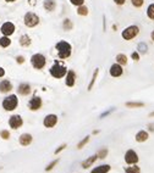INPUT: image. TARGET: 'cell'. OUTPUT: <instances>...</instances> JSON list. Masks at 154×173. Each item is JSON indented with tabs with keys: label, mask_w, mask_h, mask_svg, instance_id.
<instances>
[{
	"label": "cell",
	"mask_w": 154,
	"mask_h": 173,
	"mask_svg": "<svg viewBox=\"0 0 154 173\" xmlns=\"http://www.w3.org/2000/svg\"><path fill=\"white\" fill-rule=\"evenodd\" d=\"M55 49L58 51V57L59 59H67L71 56V53H72V47L70 43H67L66 40H60L55 45Z\"/></svg>",
	"instance_id": "1"
},
{
	"label": "cell",
	"mask_w": 154,
	"mask_h": 173,
	"mask_svg": "<svg viewBox=\"0 0 154 173\" xmlns=\"http://www.w3.org/2000/svg\"><path fill=\"white\" fill-rule=\"evenodd\" d=\"M49 73L53 78H56V79H60V78H64L67 73V68L61 65V63H59L58 61L54 62V65L49 68Z\"/></svg>",
	"instance_id": "2"
},
{
	"label": "cell",
	"mask_w": 154,
	"mask_h": 173,
	"mask_svg": "<svg viewBox=\"0 0 154 173\" xmlns=\"http://www.w3.org/2000/svg\"><path fill=\"white\" fill-rule=\"evenodd\" d=\"M3 108L5 111H13L19 106V99H17L16 94H10L3 100Z\"/></svg>",
	"instance_id": "3"
},
{
	"label": "cell",
	"mask_w": 154,
	"mask_h": 173,
	"mask_svg": "<svg viewBox=\"0 0 154 173\" xmlns=\"http://www.w3.org/2000/svg\"><path fill=\"white\" fill-rule=\"evenodd\" d=\"M31 65L33 66V68H35V70H43V68L45 67V65H47V57H45L43 54H34V55H32V57H31Z\"/></svg>",
	"instance_id": "4"
},
{
	"label": "cell",
	"mask_w": 154,
	"mask_h": 173,
	"mask_svg": "<svg viewBox=\"0 0 154 173\" xmlns=\"http://www.w3.org/2000/svg\"><path fill=\"white\" fill-rule=\"evenodd\" d=\"M138 33H139V28H138V26L132 25V26L126 27V28H125L124 31H122L121 37L124 38L125 40H132L133 38L137 37Z\"/></svg>",
	"instance_id": "5"
},
{
	"label": "cell",
	"mask_w": 154,
	"mask_h": 173,
	"mask_svg": "<svg viewBox=\"0 0 154 173\" xmlns=\"http://www.w3.org/2000/svg\"><path fill=\"white\" fill-rule=\"evenodd\" d=\"M23 22H25L26 27L33 28V27H35L39 23V17H38V15H35L34 12H27L23 17Z\"/></svg>",
	"instance_id": "6"
},
{
	"label": "cell",
	"mask_w": 154,
	"mask_h": 173,
	"mask_svg": "<svg viewBox=\"0 0 154 173\" xmlns=\"http://www.w3.org/2000/svg\"><path fill=\"white\" fill-rule=\"evenodd\" d=\"M124 160H125V162L127 163L129 166H131V165H137L138 161H139V157H138V154L136 152L135 150L130 149V150H127V151L125 152Z\"/></svg>",
	"instance_id": "7"
},
{
	"label": "cell",
	"mask_w": 154,
	"mask_h": 173,
	"mask_svg": "<svg viewBox=\"0 0 154 173\" xmlns=\"http://www.w3.org/2000/svg\"><path fill=\"white\" fill-rule=\"evenodd\" d=\"M58 121H59V118H58L56 115H54V113H49V115H47L44 117L43 126L45 127V128H54V127L58 124Z\"/></svg>",
	"instance_id": "8"
},
{
	"label": "cell",
	"mask_w": 154,
	"mask_h": 173,
	"mask_svg": "<svg viewBox=\"0 0 154 173\" xmlns=\"http://www.w3.org/2000/svg\"><path fill=\"white\" fill-rule=\"evenodd\" d=\"M42 106H43V100L40 96H37V95H34L28 101V108L31 111H38L42 108Z\"/></svg>",
	"instance_id": "9"
},
{
	"label": "cell",
	"mask_w": 154,
	"mask_h": 173,
	"mask_svg": "<svg viewBox=\"0 0 154 173\" xmlns=\"http://www.w3.org/2000/svg\"><path fill=\"white\" fill-rule=\"evenodd\" d=\"M23 124V120L20 115H12L10 118H9V126L12 129H19Z\"/></svg>",
	"instance_id": "10"
},
{
	"label": "cell",
	"mask_w": 154,
	"mask_h": 173,
	"mask_svg": "<svg viewBox=\"0 0 154 173\" xmlns=\"http://www.w3.org/2000/svg\"><path fill=\"white\" fill-rule=\"evenodd\" d=\"M15 25L12 23V22H5V23H3L1 27H0V32L3 33V35H6V37H10L15 33Z\"/></svg>",
	"instance_id": "11"
},
{
	"label": "cell",
	"mask_w": 154,
	"mask_h": 173,
	"mask_svg": "<svg viewBox=\"0 0 154 173\" xmlns=\"http://www.w3.org/2000/svg\"><path fill=\"white\" fill-rule=\"evenodd\" d=\"M109 73H110L111 77H114V78H119V77H121L122 73H124V68H122L121 65H119L117 62H115V63H112V65L110 66Z\"/></svg>",
	"instance_id": "12"
},
{
	"label": "cell",
	"mask_w": 154,
	"mask_h": 173,
	"mask_svg": "<svg viewBox=\"0 0 154 173\" xmlns=\"http://www.w3.org/2000/svg\"><path fill=\"white\" fill-rule=\"evenodd\" d=\"M76 79H77V76L75 73V71L74 70H69V71H67V73L65 76V84L71 88V86L75 85Z\"/></svg>",
	"instance_id": "13"
},
{
	"label": "cell",
	"mask_w": 154,
	"mask_h": 173,
	"mask_svg": "<svg viewBox=\"0 0 154 173\" xmlns=\"http://www.w3.org/2000/svg\"><path fill=\"white\" fill-rule=\"evenodd\" d=\"M32 142H33V136L29 133L21 134L20 138H19V143H20L21 146H28V145L32 144Z\"/></svg>",
	"instance_id": "14"
},
{
	"label": "cell",
	"mask_w": 154,
	"mask_h": 173,
	"mask_svg": "<svg viewBox=\"0 0 154 173\" xmlns=\"http://www.w3.org/2000/svg\"><path fill=\"white\" fill-rule=\"evenodd\" d=\"M31 92H32V88H31V84L29 83H21L17 86V93L22 96H27L29 95Z\"/></svg>",
	"instance_id": "15"
},
{
	"label": "cell",
	"mask_w": 154,
	"mask_h": 173,
	"mask_svg": "<svg viewBox=\"0 0 154 173\" xmlns=\"http://www.w3.org/2000/svg\"><path fill=\"white\" fill-rule=\"evenodd\" d=\"M12 89H13L12 83L9 79H3L1 82H0V93L7 94V93H10Z\"/></svg>",
	"instance_id": "16"
},
{
	"label": "cell",
	"mask_w": 154,
	"mask_h": 173,
	"mask_svg": "<svg viewBox=\"0 0 154 173\" xmlns=\"http://www.w3.org/2000/svg\"><path fill=\"white\" fill-rule=\"evenodd\" d=\"M98 160V156H97V154L96 155H92V156H89L87 157L84 161H82V163H81V167L83 168V170H87V168L89 167H92L94 163H96V161Z\"/></svg>",
	"instance_id": "17"
},
{
	"label": "cell",
	"mask_w": 154,
	"mask_h": 173,
	"mask_svg": "<svg viewBox=\"0 0 154 173\" xmlns=\"http://www.w3.org/2000/svg\"><path fill=\"white\" fill-rule=\"evenodd\" d=\"M111 170V166L110 165H105V163H103V165H99L97 167H94L90 170V173H109Z\"/></svg>",
	"instance_id": "18"
},
{
	"label": "cell",
	"mask_w": 154,
	"mask_h": 173,
	"mask_svg": "<svg viewBox=\"0 0 154 173\" xmlns=\"http://www.w3.org/2000/svg\"><path fill=\"white\" fill-rule=\"evenodd\" d=\"M136 142L137 143H144V142H147L148 138H149V134H148V132L147 130H139L136 133Z\"/></svg>",
	"instance_id": "19"
},
{
	"label": "cell",
	"mask_w": 154,
	"mask_h": 173,
	"mask_svg": "<svg viewBox=\"0 0 154 173\" xmlns=\"http://www.w3.org/2000/svg\"><path fill=\"white\" fill-rule=\"evenodd\" d=\"M43 6H44V9L47 11L52 12V11H54L56 9V1H55V0H44Z\"/></svg>",
	"instance_id": "20"
},
{
	"label": "cell",
	"mask_w": 154,
	"mask_h": 173,
	"mask_svg": "<svg viewBox=\"0 0 154 173\" xmlns=\"http://www.w3.org/2000/svg\"><path fill=\"white\" fill-rule=\"evenodd\" d=\"M19 42H20V45L21 47H23V48H28L29 45H31V38L28 37V34H22L20 39H19Z\"/></svg>",
	"instance_id": "21"
},
{
	"label": "cell",
	"mask_w": 154,
	"mask_h": 173,
	"mask_svg": "<svg viewBox=\"0 0 154 173\" xmlns=\"http://www.w3.org/2000/svg\"><path fill=\"white\" fill-rule=\"evenodd\" d=\"M98 75H99V68H96V70H94V72H93L92 79H90L89 84H88V88H87V90H88V92H90V90L93 89L94 84H96V81H97V77H98Z\"/></svg>",
	"instance_id": "22"
},
{
	"label": "cell",
	"mask_w": 154,
	"mask_h": 173,
	"mask_svg": "<svg viewBox=\"0 0 154 173\" xmlns=\"http://www.w3.org/2000/svg\"><path fill=\"white\" fill-rule=\"evenodd\" d=\"M115 60H116V62L119 63V65H121V66L127 65V56H126L125 54H117L116 57H115Z\"/></svg>",
	"instance_id": "23"
},
{
	"label": "cell",
	"mask_w": 154,
	"mask_h": 173,
	"mask_svg": "<svg viewBox=\"0 0 154 173\" xmlns=\"http://www.w3.org/2000/svg\"><path fill=\"white\" fill-rule=\"evenodd\" d=\"M126 107L129 108H141L144 106V102H141V101H129L125 104Z\"/></svg>",
	"instance_id": "24"
},
{
	"label": "cell",
	"mask_w": 154,
	"mask_h": 173,
	"mask_svg": "<svg viewBox=\"0 0 154 173\" xmlns=\"http://www.w3.org/2000/svg\"><path fill=\"white\" fill-rule=\"evenodd\" d=\"M11 45V39L10 37H6V35H3L1 38H0V47L1 48H7Z\"/></svg>",
	"instance_id": "25"
},
{
	"label": "cell",
	"mask_w": 154,
	"mask_h": 173,
	"mask_svg": "<svg viewBox=\"0 0 154 173\" xmlns=\"http://www.w3.org/2000/svg\"><path fill=\"white\" fill-rule=\"evenodd\" d=\"M108 154H109V150H108V148H102V149H99L98 151H97V156L99 160H104L106 156H108Z\"/></svg>",
	"instance_id": "26"
},
{
	"label": "cell",
	"mask_w": 154,
	"mask_h": 173,
	"mask_svg": "<svg viewBox=\"0 0 154 173\" xmlns=\"http://www.w3.org/2000/svg\"><path fill=\"white\" fill-rule=\"evenodd\" d=\"M125 173H141V168L137 165H131L125 168Z\"/></svg>",
	"instance_id": "27"
},
{
	"label": "cell",
	"mask_w": 154,
	"mask_h": 173,
	"mask_svg": "<svg viewBox=\"0 0 154 173\" xmlns=\"http://www.w3.org/2000/svg\"><path fill=\"white\" fill-rule=\"evenodd\" d=\"M59 162H60V158H55V160H53L50 163H49V165H47V167H45V172H50V171H53L54 168L58 166Z\"/></svg>",
	"instance_id": "28"
},
{
	"label": "cell",
	"mask_w": 154,
	"mask_h": 173,
	"mask_svg": "<svg viewBox=\"0 0 154 173\" xmlns=\"http://www.w3.org/2000/svg\"><path fill=\"white\" fill-rule=\"evenodd\" d=\"M72 27H74V25H72V21L69 20V19H65L64 21H62V29L64 31H71Z\"/></svg>",
	"instance_id": "29"
},
{
	"label": "cell",
	"mask_w": 154,
	"mask_h": 173,
	"mask_svg": "<svg viewBox=\"0 0 154 173\" xmlns=\"http://www.w3.org/2000/svg\"><path fill=\"white\" fill-rule=\"evenodd\" d=\"M89 140H90V136L89 135H87V136H84V138L81 140V142H78L77 143V149L78 150H81V149H83L86 145H87L88 143H89Z\"/></svg>",
	"instance_id": "30"
},
{
	"label": "cell",
	"mask_w": 154,
	"mask_h": 173,
	"mask_svg": "<svg viewBox=\"0 0 154 173\" xmlns=\"http://www.w3.org/2000/svg\"><path fill=\"white\" fill-rule=\"evenodd\" d=\"M77 13L80 16H87L88 15V7L84 5H81V6H77Z\"/></svg>",
	"instance_id": "31"
},
{
	"label": "cell",
	"mask_w": 154,
	"mask_h": 173,
	"mask_svg": "<svg viewBox=\"0 0 154 173\" xmlns=\"http://www.w3.org/2000/svg\"><path fill=\"white\" fill-rule=\"evenodd\" d=\"M147 16L151 20H154V4H151L147 7Z\"/></svg>",
	"instance_id": "32"
},
{
	"label": "cell",
	"mask_w": 154,
	"mask_h": 173,
	"mask_svg": "<svg viewBox=\"0 0 154 173\" xmlns=\"http://www.w3.org/2000/svg\"><path fill=\"white\" fill-rule=\"evenodd\" d=\"M137 49H138V53H141V54H146L147 53V44L146 43H139L138 44V47H137Z\"/></svg>",
	"instance_id": "33"
},
{
	"label": "cell",
	"mask_w": 154,
	"mask_h": 173,
	"mask_svg": "<svg viewBox=\"0 0 154 173\" xmlns=\"http://www.w3.org/2000/svg\"><path fill=\"white\" fill-rule=\"evenodd\" d=\"M0 136H1L4 140H9L10 139V132L6 130V129H3L1 132H0Z\"/></svg>",
	"instance_id": "34"
},
{
	"label": "cell",
	"mask_w": 154,
	"mask_h": 173,
	"mask_svg": "<svg viewBox=\"0 0 154 173\" xmlns=\"http://www.w3.org/2000/svg\"><path fill=\"white\" fill-rule=\"evenodd\" d=\"M131 4H132L135 7H142L143 4H144V0H131Z\"/></svg>",
	"instance_id": "35"
},
{
	"label": "cell",
	"mask_w": 154,
	"mask_h": 173,
	"mask_svg": "<svg viewBox=\"0 0 154 173\" xmlns=\"http://www.w3.org/2000/svg\"><path fill=\"white\" fill-rule=\"evenodd\" d=\"M66 148H67V144H61L58 149H55V151H54V155H59L61 151H64V150H65Z\"/></svg>",
	"instance_id": "36"
},
{
	"label": "cell",
	"mask_w": 154,
	"mask_h": 173,
	"mask_svg": "<svg viewBox=\"0 0 154 173\" xmlns=\"http://www.w3.org/2000/svg\"><path fill=\"white\" fill-rule=\"evenodd\" d=\"M70 3L75 6H81L84 4V0H70Z\"/></svg>",
	"instance_id": "37"
},
{
	"label": "cell",
	"mask_w": 154,
	"mask_h": 173,
	"mask_svg": "<svg viewBox=\"0 0 154 173\" xmlns=\"http://www.w3.org/2000/svg\"><path fill=\"white\" fill-rule=\"evenodd\" d=\"M131 57H132V60H135V61H139V53L133 51L132 54H131Z\"/></svg>",
	"instance_id": "38"
},
{
	"label": "cell",
	"mask_w": 154,
	"mask_h": 173,
	"mask_svg": "<svg viewBox=\"0 0 154 173\" xmlns=\"http://www.w3.org/2000/svg\"><path fill=\"white\" fill-rule=\"evenodd\" d=\"M16 62L19 63V65H22V63L25 62V57L22 56V55H19V56H16Z\"/></svg>",
	"instance_id": "39"
},
{
	"label": "cell",
	"mask_w": 154,
	"mask_h": 173,
	"mask_svg": "<svg viewBox=\"0 0 154 173\" xmlns=\"http://www.w3.org/2000/svg\"><path fill=\"white\" fill-rule=\"evenodd\" d=\"M112 1H114L116 5H119V6H122L124 5V4L126 3V0H112Z\"/></svg>",
	"instance_id": "40"
},
{
	"label": "cell",
	"mask_w": 154,
	"mask_h": 173,
	"mask_svg": "<svg viewBox=\"0 0 154 173\" xmlns=\"http://www.w3.org/2000/svg\"><path fill=\"white\" fill-rule=\"evenodd\" d=\"M112 111H114V108H111V110H109V111H105L104 113H102V115H100V118H103L104 116H108V115H110V113H111Z\"/></svg>",
	"instance_id": "41"
},
{
	"label": "cell",
	"mask_w": 154,
	"mask_h": 173,
	"mask_svg": "<svg viewBox=\"0 0 154 173\" xmlns=\"http://www.w3.org/2000/svg\"><path fill=\"white\" fill-rule=\"evenodd\" d=\"M148 130L149 132H154V123H148Z\"/></svg>",
	"instance_id": "42"
},
{
	"label": "cell",
	"mask_w": 154,
	"mask_h": 173,
	"mask_svg": "<svg viewBox=\"0 0 154 173\" xmlns=\"http://www.w3.org/2000/svg\"><path fill=\"white\" fill-rule=\"evenodd\" d=\"M4 76H5V70L3 67H0V78H3Z\"/></svg>",
	"instance_id": "43"
},
{
	"label": "cell",
	"mask_w": 154,
	"mask_h": 173,
	"mask_svg": "<svg viewBox=\"0 0 154 173\" xmlns=\"http://www.w3.org/2000/svg\"><path fill=\"white\" fill-rule=\"evenodd\" d=\"M103 31H105V16H103Z\"/></svg>",
	"instance_id": "44"
},
{
	"label": "cell",
	"mask_w": 154,
	"mask_h": 173,
	"mask_svg": "<svg viewBox=\"0 0 154 173\" xmlns=\"http://www.w3.org/2000/svg\"><path fill=\"white\" fill-rule=\"evenodd\" d=\"M151 38H152V40H153V42H154V31H153L152 33H151Z\"/></svg>",
	"instance_id": "45"
},
{
	"label": "cell",
	"mask_w": 154,
	"mask_h": 173,
	"mask_svg": "<svg viewBox=\"0 0 154 173\" xmlns=\"http://www.w3.org/2000/svg\"><path fill=\"white\" fill-rule=\"evenodd\" d=\"M99 133V130L98 129H96V130H93V134H98Z\"/></svg>",
	"instance_id": "46"
},
{
	"label": "cell",
	"mask_w": 154,
	"mask_h": 173,
	"mask_svg": "<svg viewBox=\"0 0 154 173\" xmlns=\"http://www.w3.org/2000/svg\"><path fill=\"white\" fill-rule=\"evenodd\" d=\"M149 117H154V111H153V112H151V113H149Z\"/></svg>",
	"instance_id": "47"
},
{
	"label": "cell",
	"mask_w": 154,
	"mask_h": 173,
	"mask_svg": "<svg viewBox=\"0 0 154 173\" xmlns=\"http://www.w3.org/2000/svg\"><path fill=\"white\" fill-rule=\"evenodd\" d=\"M5 1H7V3H13V1H16V0H5Z\"/></svg>",
	"instance_id": "48"
}]
</instances>
